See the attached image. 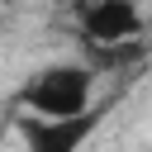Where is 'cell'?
Listing matches in <instances>:
<instances>
[{
  "label": "cell",
  "instance_id": "obj_1",
  "mask_svg": "<svg viewBox=\"0 0 152 152\" xmlns=\"http://www.w3.org/2000/svg\"><path fill=\"white\" fill-rule=\"evenodd\" d=\"M95 66L90 62H57V66H43L33 71L19 90H14V109H28V114H86L95 104Z\"/></svg>",
  "mask_w": 152,
  "mask_h": 152
},
{
  "label": "cell",
  "instance_id": "obj_2",
  "mask_svg": "<svg viewBox=\"0 0 152 152\" xmlns=\"http://www.w3.org/2000/svg\"><path fill=\"white\" fill-rule=\"evenodd\" d=\"M104 114H109L104 104H90L86 114H62V119L19 109L14 114V133L24 138V152H81L90 142V133L104 124Z\"/></svg>",
  "mask_w": 152,
  "mask_h": 152
},
{
  "label": "cell",
  "instance_id": "obj_3",
  "mask_svg": "<svg viewBox=\"0 0 152 152\" xmlns=\"http://www.w3.org/2000/svg\"><path fill=\"white\" fill-rule=\"evenodd\" d=\"M81 43H124L142 33V10L138 0H90L76 14Z\"/></svg>",
  "mask_w": 152,
  "mask_h": 152
},
{
  "label": "cell",
  "instance_id": "obj_4",
  "mask_svg": "<svg viewBox=\"0 0 152 152\" xmlns=\"http://www.w3.org/2000/svg\"><path fill=\"white\" fill-rule=\"evenodd\" d=\"M81 52H86V62L104 76V71H114V76H124V71H133V66H142L147 62V43L142 38H124V43H81Z\"/></svg>",
  "mask_w": 152,
  "mask_h": 152
},
{
  "label": "cell",
  "instance_id": "obj_5",
  "mask_svg": "<svg viewBox=\"0 0 152 152\" xmlns=\"http://www.w3.org/2000/svg\"><path fill=\"white\" fill-rule=\"evenodd\" d=\"M0 147H5V124H0Z\"/></svg>",
  "mask_w": 152,
  "mask_h": 152
}]
</instances>
